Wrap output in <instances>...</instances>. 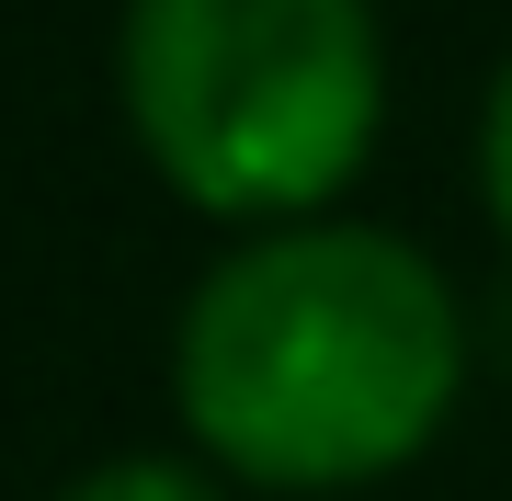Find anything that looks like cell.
Here are the masks:
<instances>
[{
    "label": "cell",
    "mask_w": 512,
    "mask_h": 501,
    "mask_svg": "<svg viewBox=\"0 0 512 501\" xmlns=\"http://www.w3.org/2000/svg\"><path fill=\"white\" fill-rule=\"evenodd\" d=\"M467 376L456 285L399 228H262L194 285L171 388L194 445L262 490H353L444 433Z\"/></svg>",
    "instance_id": "obj_1"
},
{
    "label": "cell",
    "mask_w": 512,
    "mask_h": 501,
    "mask_svg": "<svg viewBox=\"0 0 512 501\" xmlns=\"http://www.w3.org/2000/svg\"><path fill=\"white\" fill-rule=\"evenodd\" d=\"M126 126L205 217L296 228L365 171L387 57L365 0H126Z\"/></svg>",
    "instance_id": "obj_2"
},
{
    "label": "cell",
    "mask_w": 512,
    "mask_h": 501,
    "mask_svg": "<svg viewBox=\"0 0 512 501\" xmlns=\"http://www.w3.org/2000/svg\"><path fill=\"white\" fill-rule=\"evenodd\" d=\"M57 501H217V479L183 456H103V467H80Z\"/></svg>",
    "instance_id": "obj_3"
},
{
    "label": "cell",
    "mask_w": 512,
    "mask_h": 501,
    "mask_svg": "<svg viewBox=\"0 0 512 501\" xmlns=\"http://www.w3.org/2000/svg\"><path fill=\"white\" fill-rule=\"evenodd\" d=\"M478 183H490V217L512 228V57L490 80V126H478Z\"/></svg>",
    "instance_id": "obj_4"
}]
</instances>
